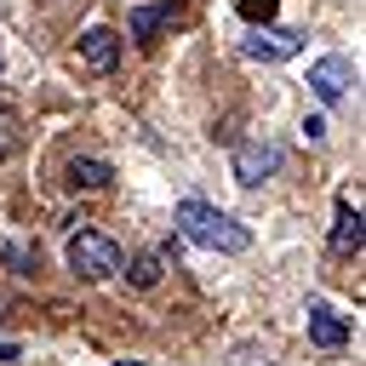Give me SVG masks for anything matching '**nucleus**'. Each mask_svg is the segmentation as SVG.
Listing matches in <instances>:
<instances>
[{"mask_svg": "<svg viewBox=\"0 0 366 366\" xmlns=\"http://www.w3.org/2000/svg\"><path fill=\"white\" fill-rule=\"evenodd\" d=\"M11 154H17V109L0 103V160H11Z\"/></svg>", "mask_w": 366, "mask_h": 366, "instance_id": "9b49d317", "label": "nucleus"}, {"mask_svg": "<svg viewBox=\"0 0 366 366\" xmlns=\"http://www.w3.org/2000/svg\"><path fill=\"white\" fill-rule=\"evenodd\" d=\"M309 86H315L320 103H343V92H349V63H343V57H320V63L309 69Z\"/></svg>", "mask_w": 366, "mask_h": 366, "instance_id": "423d86ee", "label": "nucleus"}, {"mask_svg": "<svg viewBox=\"0 0 366 366\" xmlns=\"http://www.w3.org/2000/svg\"><path fill=\"white\" fill-rule=\"evenodd\" d=\"M74 57H80V69H86V74H109V69L120 63V34H114V29H86Z\"/></svg>", "mask_w": 366, "mask_h": 366, "instance_id": "39448f33", "label": "nucleus"}, {"mask_svg": "<svg viewBox=\"0 0 366 366\" xmlns=\"http://www.w3.org/2000/svg\"><path fill=\"white\" fill-rule=\"evenodd\" d=\"M172 23V0H160V6H137L132 11V40L137 46H154V34Z\"/></svg>", "mask_w": 366, "mask_h": 366, "instance_id": "9d476101", "label": "nucleus"}, {"mask_svg": "<svg viewBox=\"0 0 366 366\" xmlns=\"http://www.w3.org/2000/svg\"><path fill=\"white\" fill-rule=\"evenodd\" d=\"M303 137H309V143H320V137H326V120H320V114H309V120H303Z\"/></svg>", "mask_w": 366, "mask_h": 366, "instance_id": "4468645a", "label": "nucleus"}, {"mask_svg": "<svg viewBox=\"0 0 366 366\" xmlns=\"http://www.w3.org/2000/svg\"><path fill=\"white\" fill-rule=\"evenodd\" d=\"M309 343H315V349H343V343H349V320L332 315L326 303H315V309H309Z\"/></svg>", "mask_w": 366, "mask_h": 366, "instance_id": "0eeeda50", "label": "nucleus"}, {"mask_svg": "<svg viewBox=\"0 0 366 366\" xmlns=\"http://www.w3.org/2000/svg\"><path fill=\"white\" fill-rule=\"evenodd\" d=\"M63 257H69V269H74L80 280H109V274L120 269V246H114L103 229H80V234H69Z\"/></svg>", "mask_w": 366, "mask_h": 366, "instance_id": "f03ea898", "label": "nucleus"}, {"mask_svg": "<svg viewBox=\"0 0 366 366\" xmlns=\"http://www.w3.org/2000/svg\"><path fill=\"white\" fill-rule=\"evenodd\" d=\"M366 246V223H360V206H349V200H337V223H332V252H360Z\"/></svg>", "mask_w": 366, "mask_h": 366, "instance_id": "6e6552de", "label": "nucleus"}, {"mask_svg": "<svg viewBox=\"0 0 366 366\" xmlns=\"http://www.w3.org/2000/svg\"><path fill=\"white\" fill-rule=\"evenodd\" d=\"M280 172V149L274 143H234V177L246 183V189H257L263 177H274Z\"/></svg>", "mask_w": 366, "mask_h": 366, "instance_id": "20e7f679", "label": "nucleus"}, {"mask_svg": "<svg viewBox=\"0 0 366 366\" xmlns=\"http://www.w3.org/2000/svg\"><path fill=\"white\" fill-rule=\"evenodd\" d=\"M177 229H183L194 246H206V252H246V246H252L246 223H234L229 212H217V206H206V200H177Z\"/></svg>", "mask_w": 366, "mask_h": 366, "instance_id": "f257e3e1", "label": "nucleus"}, {"mask_svg": "<svg viewBox=\"0 0 366 366\" xmlns=\"http://www.w3.org/2000/svg\"><path fill=\"white\" fill-rule=\"evenodd\" d=\"M114 366H132V360H114Z\"/></svg>", "mask_w": 366, "mask_h": 366, "instance_id": "2eb2a0df", "label": "nucleus"}, {"mask_svg": "<svg viewBox=\"0 0 366 366\" xmlns=\"http://www.w3.org/2000/svg\"><path fill=\"white\" fill-rule=\"evenodd\" d=\"M154 280H160V252L132 257V286H154Z\"/></svg>", "mask_w": 366, "mask_h": 366, "instance_id": "f8f14e48", "label": "nucleus"}, {"mask_svg": "<svg viewBox=\"0 0 366 366\" xmlns=\"http://www.w3.org/2000/svg\"><path fill=\"white\" fill-rule=\"evenodd\" d=\"M240 17L246 23H274V0H240Z\"/></svg>", "mask_w": 366, "mask_h": 366, "instance_id": "ddd939ff", "label": "nucleus"}, {"mask_svg": "<svg viewBox=\"0 0 366 366\" xmlns=\"http://www.w3.org/2000/svg\"><path fill=\"white\" fill-rule=\"evenodd\" d=\"M63 183H69V189H109V183H114V172H109V160L74 154V160L63 166Z\"/></svg>", "mask_w": 366, "mask_h": 366, "instance_id": "1a4fd4ad", "label": "nucleus"}, {"mask_svg": "<svg viewBox=\"0 0 366 366\" xmlns=\"http://www.w3.org/2000/svg\"><path fill=\"white\" fill-rule=\"evenodd\" d=\"M297 51H303V34H297V29L252 23V34H246V57H257V63H286V57H297Z\"/></svg>", "mask_w": 366, "mask_h": 366, "instance_id": "7ed1b4c3", "label": "nucleus"}]
</instances>
